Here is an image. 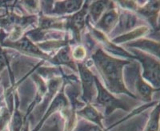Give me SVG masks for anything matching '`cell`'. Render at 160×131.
I'll list each match as a JSON object with an SVG mask.
<instances>
[{
    "label": "cell",
    "mask_w": 160,
    "mask_h": 131,
    "mask_svg": "<svg viewBox=\"0 0 160 131\" xmlns=\"http://www.w3.org/2000/svg\"><path fill=\"white\" fill-rule=\"evenodd\" d=\"M78 114L83 117L84 119L89 121L91 123H94L99 126L101 129L103 128L102 123V115L94 106L90 105V104H88V106H85L83 109L78 111Z\"/></svg>",
    "instance_id": "cell-8"
},
{
    "label": "cell",
    "mask_w": 160,
    "mask_h": 131,
    "mask_svg": "<svg viewBox=\"0 0 160 131\" xmlns=\"http://www.w3.org/2000/svg\"><path fill=\"white\" fill-rule=\"evenodd\" d=\"M128 46H133V47H139L141 49H143L145 51H148L151 52L153 55H156L157 56H159V45L158 42H155L151 40H147V39H142V40L136 41L134 43L129 44Z\"/></svg>",
    "instance_id": "cell-11"
},
{
    "label": "cell",
    "mask_w": 160,
    "mask_h": 131,
    "mask_svg": "<svg viewBox=\"0 0 160 131\" xmlns=\"http://www.w3.org/2000/svg\"><path fill=\"white\" fill-rule=\"evenodd\" d=\"M82 1H63L57 2L52 13L54 14H69L78 11L82 7Z\"/></svg>",
    "instance_id": "cell-9"
},
{
    "label": "cell",
    "mask_w": 160,
    "mask_h": 131,
    "mask_svg": "<svg viewBox=\"0 0 160 131\" xmlns=\"http://www.w3.org/2000/svg\"><path fill=\"white\" fill-rule=\"evenodd\" d=\"M135 57L138 58L143 68V78L149 81L157 90L159 88V63L155 58L147 55L138 50H132Z\"/></svg>",
    "instance_id": "cell-3"
},
{
    "label": "cell",
    "mask_w": 160,
    "mask_h": 131,
    "mask_svg": "<svg viewBox=\"0 0 160 131\" xmlns=\"http://www.w3.org/2000/svg\"><path fill=\"white\" fill-rule=\"evenodd\" d=\"M95 86H96L97 90H98L97 102L105 108L106 114H111L113 111L117 109L129 110L130 106H128L127 102L118 99L114 95H111L108 90H106V88L102 86V85L100 83V82L96 77L95 78Z\"/></svg>",
    "instance_id": "cell-2"
},
{
    "label": "cell",
    "mask_w": 160,
    "mask_h": 131,
    "mask_svg": "<svg viewBox=\"0 0 160 131\" xmlns=\"http://www.w3.org/2000/svg\"><path fill=\"white\" fill-rule=\"evenodd\" d=\"M158 120H159V106H157L156 108L153 110L144 131H158V126H159Z\"/></svg>",
    "instance_id": "cell-15"
},
{
    "label": "cell",
    "mask_w": 160,
    "mask_h": 131,
    "mask_svg": "<svg viewBox=\"0 0 160 131\" xmlns=\"http://www.w3.org/2000/svg\"><path fill=\"white\" fill-rule=\"evenodd\" d=\"M11 46L15 48V49L18 50L21 52H23V53L27 54V55L38 56L41 57V58H47V59L49 58V56L47 54L43 53L39 49V47H38L36 45L33 43L28 37H22L18 42H13Z\"/></svg>",
    "instance_id": "cell-6"
},
{
    "label": "cell",
    "mask_w": 160,
    "mask_h": 131,
    "mask_svg": "<svg viewBox=\"0 0 160 131\" xmlns=\"http://www.w3.org/2000/svg\"><path fill=\"white\" fill-rule=\"evenodd\" d=\"M92 58L108 87L112 93L127 94L133 98H136L126 88L122 79V67L131 63L130 61H122L113 58L104 53L101 49L97 50Z\"/></svg>",
    "instance_id": "cell-1"
},
{
    "label": "cell",
    "mask_w": 160,
    "mask_h": 131,
    "mask_svg": "<svg viewBox=\"0 0 160 131\" xmlns=\"http://www.w3.org/2000/svg\"><path fill=\"white\" fill-rule=\"evenodd\" d=\"M22 126H23V117L22 113L18 110V105H17L12 120V131H21Z\"/></svg>",
    "instance_id": "cell-17"
},
{
    "label": "cell",
    "mask_w": 160,
    "mask_h": 131,
    "mask_svg": "<svg viewBox=\"0 0 160 131\" xmlns=\"http://www.w3.org/2000/svg\"><path fill=\"white\" fill-rule=\"evenodd\" d=\"M77 131H102V129H101L95 124L82 121L77 126Z\"/></svg>",
    "instance_id": "cell-18"
},
{
    "label": "cell",
    "mask_w": 160,
    "mask_h": 131,
    "mask_svg": "<svg viewBox=\"0 0 160 131\" xmlns=\"http://www.w3.org/2000/svg\"><path fill=\"white\" fill-rule=\"evenodd\" d=\"M11 118V112L8 109H3L0 113V131H2L5 127Z\"/></svg>",
    "instance_id": "cell-19"
},
{
    "label": "cell",
    "mask_w": 160,
    "mask_h": 131,
    "mask_svg": "<svg viewBox=\"0 0 160 131\" xmlns=\"http://www.w3.org/2000/svg\"><path fill=\"white\" fill-rule=\"evenodd\" d=\"M109 3L110 2L107 1H98L91 4L90 7V13L94 20H98L99 17L102 15V13L106 11V8L109 6L108 5Z\"/></svg>",
    "instance_id": "cell-12"
},
{
    "label": "cell",
    "mask_w": 160,
    "mask_h": 131,
    "mask_svg": "<svg viewBox=\"0 0 160 131\" xmlns=\"http://www.w3.org/2000/svg\"><path fill=\"white\" fill-rule=\"evenodd\" d=\"M62 122L59 115L55 113L51 119L48 121L47 124L40 131H62Z\"/></svg>",
    "instance_id": "cell-13"
},
{
    "label": "cell",
    "mask_w": 160,
    "mask_h": 131,
    "mask_svg": "<svg viewBox=\"0 0 160 131\" xmlns=\"http://www.w3.org/2000/svg\"><path fill=\"white\" fill-rule=\"evenodd\" d=\"M135 68L131 71V75H132V83L135 86V90L138 93V95L141 96L142 99H144L147 102H151L152 93L155 90L153 87H151L149 84L144 82L142 79V77L140 75V70L138 64H135Z\"/></svg>",
    "instance_id": "cell-5"
},
{
    "label": "cell",
    "mask_w": 160,
    "mask_h": 131,
    "mask_svg": "<svg viewBox=\"0 0 160 131\" xmlns=\"http://www.w3.org/2000/svg\"><path fill=\"white\" fill-rule=\"evenodd\" d=\"M71 55L77 59H82L85 57V50L82 46H78Z\"/></svg>",
    "instance_id": "cell-20"
},
{
    "label": "cell",
    "mask_w": 160,
    "mask_h": 131,
    "mask_svg": "<svg viewBox=\"0 0 160 131\" xmlns=\"http://www.w3.org/2000/svg\"><path fill=\"white\" fill-rule=\"evenodd\" d=\"M144 123L143 118H138L136 119H133L130 122H127L123 126H120L115 131H140V128H142Z\"/></svg>",
    "instance_id": "cell-14"
},
{
    "label": "cell",
    "mask_w": 160,
    "mask_h": 131,
    "mask_svg": "<svg viewBox=\"0 0 160 131\" xmlns=\"http://www.w3.org/2000/svg\"><path fill=\"white\" fill-rule=\"evenodd\" d=\"M78 66L83 88V98L87 102H91L97 90L95 86V76L84 64L78 63Z\"/></svg>",
    "instance_id": "cell-4"
},
{
    "label": "cell",
    "mask_w": 160,
    "mask_h": 131,
    "mask_svg": "<svg viewBox=\"0 0 160 131\" xmlns=\"http://www.w3.org/2000/svg\"><path fill=\"white\" fill-rule=\"evenodd\" d=\"M6 64H7V60H6L5 55H3L2 51H0V70L2 69Z\"/></svg>",
    "instance_id": "cell-21"
},
{
    "label": "cell",
    "mask_w": 160,
    "mask_h": 131,
    "mask_svg": "<svg viewBox=\"0 0 160 131\" xmlns=\"http://www.w3.org/2000/svg\"><path fill=\"white\" fill-rule=\"evenodd\" d=\"M147 31H148V28L145 27H140L138 28V29L135 30V31H132V32L129 33L128 35H125L122 37H118V38H115V39H114V42H124V41L130 40V39L137 38V37L140 36V35H143L144 33Z\"/></svg>",
    "instance_id": "cell-16"
},
{
    "label": "cell",
    "mask_w": 160,
    "mask_h": 131,
    "mask_svg": "<svg viewBox=\"0 0 160 131\" xmlns=\"http://www.w3.org/2000/svg\"><path fill=\"white\" fill-rule=\"evenodd\" d=\"M21 131H29V123L28 122H25L23 128L21 129Z\"/></svg>",
    "instance_id": "cell-22"
},
{
    "label": "cell",
    "mask_w": 160,
    "mask_h": 131,
    "mask_svg": "<svg viewBox=\"0 0 160 131\" xmlns=\"http://www.w3.org/2000/svg\"><path fill=\"white\" fill-rule=\"evenodd\" d=\"M71 54L69 46H66L63 49L60 50L56 56H55L51 60V62L56 64H64L69 66L72 69H75V62L71 58Z\"/></svg>",
    "instance_id": "cell-10"
},
{
    "label": "cell",
    "mask_w": 160,
    "mask_h": 131,
    "mask_svg": "<svg viewBox=\"0 0 160 131\" xmlns=\"http://www.w3.org/2000/svg\"><path fill=\"white\" fill-rule=\"evenodd\" d=\"M118 15L115 9L111 8L108 11H105L102 17L97 23V27L102 30L104 32H109L116 25Z\"/></svg>",
    "instance_id": "cell-7"
}]
</instances>
